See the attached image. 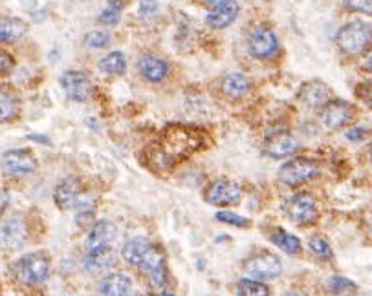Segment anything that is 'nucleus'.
Instances as JSON below:
<instances>
[{"mask_svg": "<svg viewBox=\"0 0 372 296\" xmlns=\"http://www.w3.org/2000/svg\"><path fill=\"white\" fill-rule=\"evenodd\" d=\"M202 141L198 130L182 125L169 126L152 145L151 154H147L151 159V167L156 170H171L193 152L198 150Z\"/></svg>", "mask_w": 372, "mask_h": 296, "instance_id": "nucleus-1", "label": "nucleus"}, {"mask_svg": "<svg viewBox=\"0 0 372 296\" xmlns=\"http://www.w3.org/2000/svg\"><path fill=\"white\" fill-rule=\"evenodd\" d=\"M372 31L371 26L363 21H351L346 22L345 26H341L336 33V44L339 50L349 55H359L371 44Z\"/></svg>", "mask_w": 372, "mask_h": 296, "instance_id": "nucleus-2", "label": "nucleus"}, {"mask_svg": "<svg viewBox=\"0 0 372 296\" xmlns=\"http://www.w3.org/2000/svg\"><path fill=\"white\" fill-rule=\"evenodd\" d=\"M319 174V167L314 163L312 159L307 158H295L286 161L277 172L279 183L285 187H299V185L307 183V181L314 180Z\"/></svg>", "mask_w": 372, "mask_h": 296, "instance_id": "nucleus-3", "label": "nucleus"}, {"mask_svg": "<svg viewBox=\"0 0 372 296\" xmlns=\"http://www.w3.org/2000/svg\"><path fill=\"white\" fill-rule=\"evenodd\" d=\"M15 275L26 285H39L50 275V260L43 253L26 254L15 263Z\"/></svg>", "mask_w": 372, "mask_h": 296, "instance_id": "nucleus-4", "label": "nucleus"}, {"mask_svg": "<svg viewBox=\"0 0 372 296\" xmlns=\"http://www.w3.org/2000/svg\"><path fill=\"white\" fill-rule=\"evenodd\" d=\"M285 212L286 216L297 225H312L317 219V203L310 194L299 192L295 196L288 197L285 203Z\"/></svg>", "mask_w": 372, "mask_h": 296, "instance_id": "nucleus-5", "label": "nucleus"}, {"mask_svg": "<svg viewBox=\"0 0 372 296\" xmlns=\"http://www.w3.org/2000/svg\"><path fill=\"white\" fill-rule=\"evenodd\" d=\"M244 270L251 280H273L277 278L282 273V262L279 256L272 253H262L257 256H251L246 263H244Z\"/></svg>", "mask_w": 372, "mask_h": 296, "instance_id": "nucleus-6", "label": "nucleus"}, {"mask_svg": "<svg viewBox=\"0 0 372 296\" xmlns=\"http://www.w3.org/2000/svg\"><path fill=\"white\" fill-rule=\"evenodd\" d=\"M61 86L66 97L75 103H87L94 95V86L85 72H75V70L65 72L61 75Z\"/></svg>", "mask_w": 372, "mask_h": 296, "instance_id": "nucleus-7", "label": "nucleus"}, {"mask_svg": "<svg viewBox=\"0 0 372 296\" xmlns=\"http://www.w3.org/2000/svg\"><path fill=\"white\" fill-rule=\"evenodd\" d=\"M0 167L4 170V174L14 177H24L37 168V161H35L33 154L26 148H15V150H8L2 155Z\"/></svg>", "mask_w": 372, "mask_h": 296, "instance_id": "nucleus-8", "label": "nucleus"}, {"mask_svg": "<svg viewBox=\"0 0 372 296\" xmlns=\"http://www.w3.org/2000/svg\"><path fill=\"white\" fill-rule=\"evenodd\" d=\"M243 199V190L230 180H218L206 190V202L215 207H235Z\"/></svg>", "mask_w": 372, "mask_h": 296, "instance_id": "nucleus-9", "label": "nucleus"}, {"mask_svg": "<svg viewBox=\"0 0 372 296\" xmlns=\"http://www.w3.org/2000/svg\"><path fill=\"white\" fill-rule=\"evenodd\" d=\"M356 117V110L351 103H346L343 99H334L323 106V125L329 130H339L343 126L351 125Z\"/></svg>", "mask_w": 372, "mask_h": 296, "instance_id": "nucleus-10", "label": "nucleus"}, {"mask_svg": "<svg viewBox=\"0 0 372 296\" xmlns=\"http://www.w3.org/2000/svg\"><path fill=\"white\" fill-rule=\"evenodd\" d=\"M147 276L149 283L154 291H161L167 283V263H165V256L158 247L152 245V249L149 254L143 258L142 265H139Z\"/></svg>", "mask_w": 372, "mask_h": 296, "instance_id": "nucleus-11", "label": "nucleus"}, {"mask_svg": "<svg viewBox=\"0 0 372 296\" xmlns=\"http://www.w3.org/2000/svg\"><path fill=\"white\" fill-rule=\"evenodd\" d=\"M248 50L257 59H270L279 50L277 35L268 28H259V30L251 31L248 37Z\"/></svg>", "mask_w": 372, "mask_h": 296, "instance_id": "nucleus-12", "label": "nucleus"}, {"mask_svg": "<svg viewBox=\"0 0 372 296\" xmlns=\"http://www.w3.org/2000/svg\"><path fill=\"white\" fill-rule=\"evenodd\" d=\"M28 227L21 218H6L0 224V245L6 249H18L26 243Z\"/></svg>", "mask_w": 372, "mask_h": 296, "instance_id": "nucleus-13", "label": "nucleus"}, {"mask_svg": "<svg viewBox=\"0 0 372 296\" xmlns=\"http://www.w3.org/2000/svg\"><path fill=\"white\" fill-rule=\"evenodd\" d=\"M299 150V141L288 132H277L264 143V154L272 159H285Z\"/></svg>", "mask_w": 372, "mask_h": 296, "instance_id": "nucleus-14", "label": "nucleus"}, {"mask_svg": "<svg viewBox=\"0 0 372 296\" xmlns=\"http://www.w3.org/2000/svg\"><path fill=\"white\" fill-rule=\"evenodd\" d=\"M213 9L211 13L206 17L208 26L215 28V30H224V28L231 26L235 18L240 13V4L233 2V0H222V2H211Z\"/></svg>", "mask_w": 372, "mask_h": 296, "instance_id": "nucleus-15", "label": "nucleus"}, {"mask_svg": "<svg viewBox=\"0 0 372 296\" xmlns=\"http://www.w3.org/2000/svg\"><path fill=\"white\" fill-rule=\"evenodd\" d=\"M330 88L323 81L304 82L297 92V99L308 108H323L330 101Z\"/></svg>", "mask_w": 372, "mask_h": 296, "instance_id": "nucleus-16", "label": "nucleus"}, {"mask_svg": "<svg viewBox=\"0 0 372 296\" xmlns=\"http://www.w3.org/2000/svg\"><path fill=\"white\" fill-rule=\"evenodd\" d=\"M116 225L109 219H100L92 225L90 232H88L87 245L88 249H100V247H109L114 240H116Z\"/></svg>", "mask_w": 372, "mask_h": 296, "instance_id": "nucleus-17", "label": "nucleus"}, {"mask_svg": "<svg viewBox=\"0 0 372 296\" xmlns=\"http://www.w3.org/2000/svg\"><path fill=\"white\" fill-rule=\"evenodd\" d=\"M101 296H129L132 291V278L123 273L107 275L97 287Z\"/></svg>", "mask_w": 372, "mask_h": 296, "instance_id": "nucleus-18", "label": "nucleus"}, {"mask_svg": "<svg viewBox=\"0 0 372 296\" xmlns=\"http://www.w3.org/2000/svg\"><path fill=\"white\" fill-rule=\"evenodd\" d=\"M117 263L116 251L112 247H100V249H92L85 258V269L90 273H105V270L112 269Z\"/></svg>", "mask_w": 372, "mask_h": 296, "instance_id": "nucleus-19", "label": "nucleus"}, {"mask_svg": "<svg viewBox=\"0 0 372 296\" xmlns=\"http://www.w3.org/2000/svg\"><path fill=\"white\" fill-rule=\"evenodd\" d=\"M79 196H81V189H79V183L75 177H68V180H63L61 183L57 185L55 190H53V199H55V205L66 211V209H74L75 203H78Z\"/></svg>", "mask_w": 372, "mask_h": 296, "instance_id": "nucleus-20", "label": "nucleus"}, {"mask_svg": "<svg viewBox=\"0 0 372 296\" xmlns=\"http://www.w3.org/2000/svg\"><path fill=\"white\" fill-rule=\"evenodd\" d=\"M138 68L139 73H142L143 77L147 79L149 82H161L167 77V73H169V65H167L164 59L154 55L142 57L138 62Z\"/></svg>", "mask_w": 372, "mask_h": 296, "instance_id": "nucleus-21", "label": "nucleus"}, {"mask_svg": "<svg viewBox=\"0 0 372 296\" xmlns=\"http://www.w3.org/2000/svg\"><path fill=\"white\" fill-rule=\"evenodd\" d=\"M151 249H152V243H151V240H149V238L136 236V238H132V240H129L125 245H123L122 256H123V260L129 263V265L139 267L143 262V258L147 256L149 251H151Z\"/></svg>", "mask_w": 372, "mask_h": 296, "instance_id": "nucleus-22", "label": "nucleus"}, {"mask_svg": "<svg viewBox=\"0 0 372 296\" xmlns=\"http://www.w3.org/2000/svg\"><path fill=\"white\" fill-rule=\"evenodd\" d=\"M28 26L26 21H22L18 17H8L0 21V43L2 44H14L18 43L22 37H26Z\"/></svg>", "mask_w": 372, "mask_h": 296, "instance_id": "nucleus-23", "label": "nucleus"}, {"mask_svg": "<svg viewBox=\"0 0 372 296\" xmlns=\"http://www.w3.org/2000/svg\"><path fill=\"white\" fill-rule=\"evenodd\" d=\"M222 90H224V95L231 101H238V99L246 97L248 92H250V81L244 73H228L224 77V82H222Z\"/></svg>", "mask_w": 372, "mask_h": 296, "instance_id": "nucleus-24", "label": "nucleus"}, {"mask_svg": "<svg viewBox=\"0 0 372 296\" xmlns=\"http://www.w3.org/2000/svg\"><path fill=\"white\" fill-rule=\"evenodd\" d=\"M100 70L107 75H123L127 72V57L123 52H110L100 60Z\"/></svg>", "mask_w": 372, "mask_h": 296, "instance_id": "nucleus-25", "label": "nucleus"}, {"mask_svg": "<svg viewBox=\"0 0 372 296\" xmlns=\"http://www.w3.org/2000/svg\"><path fill=\"white\" fill-rule=\"evenodd\" d=\"M326 291L330 296H356L358 285L345 276H332L326 282Z\"/></svg>", "mask_w": 372, "mask_h": 296, "instance_id": "nucleus-26", "label": "nucleus"}, {"mask_svg": "<svg viewBox=\"0 0 372 296\" xmlns=\"http://www.w3.org/2000/svg\"><path fill=\"white\" fill-rule=\"evenodd\" d=\"M18 116V101L8 92L0 90V123H9Z\"/></svg>", "mask_w": 372, "mask_h": 296, "instance_id": "nucleus-27", "label": "nucleus"}, {"mask_svg": "<svg viewBox=\"0 0 372 296\" xmlns=\"http://www.w3.org/2000/svg\"><path fill=\"white\" fill-rule=\"evenodd\" d=\"M272 241L277 245L279 249H282L288 254H299L301 253V241L297 236L290 234V232L277 231L272 234Z\"/></svg>", "mask_w": 372, "mask_h": 296, "instance_id": "nucleus-28", "label": "nucleus"}, {"mask_svg": "<svg viewBox=\"0 0 372 296\" xmlns=\"http://www.w3.org/2000/svg\"><path fill=\"white\" fill-rule=\"evenodd\" d=\"M238 296H270V289L264 285L262 282H257V280L244 278L238 282L237 289Z\"/></svg>", "mask_w": 372, "mask_h": 296, "instance_id": "nucleus-29", "label": "nucleus"}, {"mask_svg": "<svg viewBox=\"0 0 372 296\" xmlns=\"http://www.w3.org/2000/svg\"><path fill=\"white\" fill-rule=\"evenodd\" d=\"M112 43V35L109 31L105 30H94L88 31L85 35V39H83V44L90 50H100V48H107L109 44Z\"/></svg>", "mask_w": 372, "mask_h": 296, "instance_id": "nucleus-30", "label": "nucleus"}, {"mask_svg": "<svg viewBox=\"0 0 372 296\" xmlns=\"http://www.w3.org/2000/svg\"><path fill=\"white\" fill-rule=\"evenodd\" d=\"M122 8H123L122 2H109L107 8H105L100 15L101 24H105V26H116L117 22H119Z\"/></svg>", "mask_w": 372, "mask_h": 296, "instance_id": "nucleus-31", "label": "nucleus"}, {"mask_svg": "<svg viewBox=\"0 0 372 296\" xmlns=\"http://www.w3.org/2000/svg\"><path fill=\"white\" fill-rule=\"evenodd\" d=\"M217 219L218 221H222V224L231 225V227H238V229L250 227V219L244 218V216H240V214H235V212H230V211L217 212Z\"/></svg>", "mask_w": 372, "mask_h": 296, "instance_id": "nucleus-32", "label": "nucleus"}, {"mask_svg": "<svg viewBox=\"0 0 372 296\" xmlns=\"http://www.w3.org/2000/svg\"><path fill=\"white\" fill-rule=\"evenodd\" d=\"M310 249L323 260H334V253L330 249L329 241L323 236H312L310 238Z\"/></svg>", "mask_w": 372, "mask_h": 296, "instance_id": "nucleus-33", "label": "nucleus"}, {"mask_svg": "<svg viewBox=\"0 0 372 296\" xmlns=\"http://www.w3.org/2000/svg\"><path fill=\"white\" fill-rule=\"evenodd\" d=\"M15 68V59L9 55L8 52L0 50V75H8V73L14 72Z\"/></svg>", "mask_w": 372, "mask_h": 296, "instance_id": "nucleus-34", "label": "nucleus"}, {"mask_svg": "<svg viewBox=\"0 0 372 296\" xmlns=\"http://www.w3.org/2000/svg\"><path fill=\"white\" fill-rule=\"evenodd\" d=\"M341 6L349 8L351 11H361L365 15H371V2H343Z\"/></svg>", "mask_w": 372, "mask_h": 296, "instance_id": "nucleus-35", "label": "nucleus"}, {"mask_svg": "<svg viewBox=\"0 0 372 296\" xmlns=\"http://www.w3.org/2000/svg\"><path fill=\"white\" fill-rule=\"evenodd\" d=\"M365 138H367V128H363V126H356V128H352L346 132V139H351V141H354V143L363 141Z\"/></svg>", "mask_w": 372, "mask_h": 296, "instance_id": "nucleus-36", "label": "nucleus"}, {"mask_svg": "<svg viewBox=\"0 0 372 296\" xmlns=\"http://www.w3.org/2000/svg\"><path fill=\"white\" fill-rule=\"evenodd\" d=\"M9 205V194L8 192H0V212L6 211V207Z\"/></svg>", "mask_w": 372, "mask_h": 296, "instance_id": "nucleus-37", "label": "nucleus"}, {"mask_svg": "<svg viewBox=\"0 0 372 296\" xmlns=\"http://www.w3.org/2000/svg\"><path fill=\"white\" fill-rule=\"evenodd\" d=\"M167 296H174V295H167Z\"/></svg>", "mask_w": 372, "mask_h": 296, "instance_id": "nucleus-38", "label": "nucleus"}]
</instances>
